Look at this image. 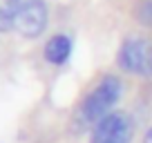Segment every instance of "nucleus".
<instances>
[{"label": "nucleus", "instance_id": "nucleus-1", "mask_svg": "<svg viewBox=\"0 0 152 143\" xmlns=\"http://www.w3.org/2000/svg\"><path fill=\"white\" fill-rule=\"evenodd\" d=\"M121 94H123V85L114 74H105L96 87L85 96L78 110V125L81 128H94L103 116L114 112L112 107L119 103Z\"/></svg>", "mask_w": 152, "mask_h": 143}, {"label": "nucleus", "instance_id": "nucleus-7", "mask_svg": "<svg viewBox=\"0 0 152 143\" xmlns=\"http://www.w3.org/2000/svg\"><path fill=\"white\" fill-rule=\"evenodd\" d=\"M134 18L143 27L152 29V0H137L134 2Z\"/></svg>", "mask_w": 152, "mask_h": 143}, {"label": "nucleus", "instance_id": "nucleus-5", "mask_svg": "<svg viewBox=\"0 0 152 143\" xmlns=\"http://www.w3.org/2000/svg\"><path fill=\"white\" fill-rule=\"evenodd\" d=\"M72 38L65 36V34H58V36H52L45 45V58H47L52 65H63L67 63V58L72 56Z\"/></svg>", "mask_w": 152, "mask_h": 143}, {"label": "nucleus", "instance_id": "nucleus-2", "mask_svg": "<svg viewBox=\"0 0 152 143\" xmlns=\"http://www.w3.org/2000/svg\"><path fill=\"white\" fill-rule=\"evenodd\" d=\"M119 67L134 76L152 78V38L128 36L119 49Z\"/></svg>", "mask_w": 152, "mask_h": 143}, {"label": "nucleus", "instance_id": "nucleus-6", "mask_svg": "<svg viewBox=\"0 0 152 143\" xmlns=\"http://www.w3.org/2000/svg\"><path fill=\"white\" fill-rule=\"evenodd\" d=\"M20 5H23V0H0V34H7L14 29Z\"/></svg>", "mask_w": 152, "mask_h": 143}, {"label": "nucleus", "instance_id": "nucleus-4", "mask_svg": "<svg viewBox=\"0 0 152 143\" xmlns=\"http://www.w3.org/2000/svg\"><path fill=\"white\" fill-rule=\"evenodd\" d=\"M47 20H49V14H47L45 0H23L14 29L23 38L34 40L38 36H43V31L47 29Z\"/></svg>", "mask_w": 152, "mask_h": 143}, {"label": "nucleus", "instance_id": "nucleus-8", "mask_svg": "<svg viewBox=\"0 0 152 143\" xmlns=\"http://www.w3.org/2000/svg\"><path fill=\"white\" fill-rule=\"evenodd\" d=\"M143 143H152V125H150V128H148L145 136H143Z\"/></svg>", "mask_w": 152, "mask_h": 143}, {"label": "nucleus", "instance_id": "nucleus-3", "mask_svg": "<svg viewBox=\"0 0 152 143\" xmlns=\"http://www.w3.org/2000/svg\"><path fill=\"white\" fill-rule=\"evenodd\" d=\"M134 121L128 112H110L92 128V143H132Z\"/></svg>", "mask_w": 152, "mask_h": 143}]
</instances>
